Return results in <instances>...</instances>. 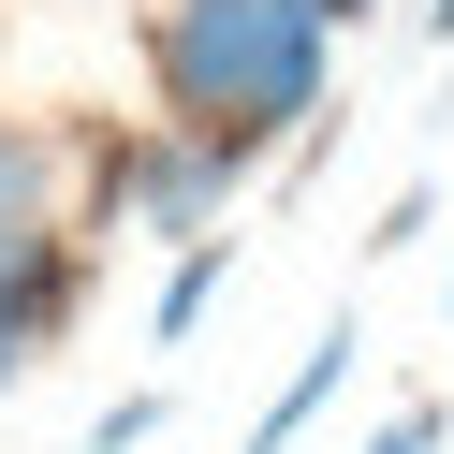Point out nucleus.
<instances>
[{"mask_svg": "<svg viewBox=\"0 0 454 454\" xmlns=\"http://www.w3.org/2000/svg\"><path fill=\"white\" fill-rule=\"evenodd\" d=\"M323 15L308 0H161L147 15V74H161V118L220 132V147L264 161V132L323 118Z\"/></svg>", "mask_w": 454, "mask_h": 454, "instance_id": "f257e3e1", "label": "nucleus"}, {"mask_svg": "<svg viewBox=\"0 0 454 454\" xmlns=\"http://www.w3.org/2000/svg\"><path fill=\"white\" fill-rule=\"evenodd\" d=\"M440 294H454V278H440Z\"/></svg>", "mask_w": 454, "mask_h": 454, "instance_id": "9b49d317", "label": "nucleus"}, {"mask_svg": "<svg viewBox=\"0 0 454 454\" xmlns=\"http://www.w3.org/2000/svg\"><path fill=\"white\" fill-rule=\"evenodd\" d=\"M161 411H176V395H118V411L89 425V454H147V440H161Z\"/></svg>", "mask_w": 454, "mask_h": 454, "instance_id": "423d86ee", "label": "nucleus"}, {"mask_svg": "<svg viewBox=\"0 0 454 454\" xmlns=\"http://www.w3.org/2000/svg\"><path fill=\"white\" fill-rule=\"evenodd\" d=\"M15 366H30V337H15V323H0V395H15Z\"/></svg>", "mask_w": 454, "mask_h": 454, "instance_id": "6e6552de", "label": "nucleus"}, {"mask_svg": "<svg viewBox=\"0 0 454 454\" xmlns=\"http://www.w3.org/2000/svg\"><path fill=\"white\" fill-rule=\"evenodd\" d=\"M425 44H454V0H425Z\"/></svg>", "mask_w": 454, "mask_h": 454, "instance_id": "9d476101", "label": "nucleus"}, {"mask_svg": "<svg viewBox=\"0 0 454 454\" xmlns=\"http://www.w3.org/2000/svg\"><path fill=\"white\" fill-rule=\"evenodd\" d=\"M15 220H59V132H30V118H0V235Z\"/></svg>", "mask_w": 454, "mask_h": 454, "instance_id": "20e7f679", "label": "nucleus"}, {"mask_svg": "<svg viewBox=\"0 0 454 454\" xmlns=\"http://www.w3.org/2000/svg\"><path fill=\"white\" fill-rule=\"evenodd\" d=\"M366 454H440V395H411V411H381V440Z\"/></svg>", "mask_w": 454, "mask_h": 454, "instance_id": "0eeeda50", "label": "nucleus"}, {"mask_svg": "<svg viewBox=\"0 0 454 454\" xmlns=\"http://www.w3.org/2000/svg\"><path fill=\"white\" fill-rule=\"evenodd\" d=\"M74 278H89V235L15 220V235H0V323H15V337H59L74 323Z\"/></svg>", "mask_w": 454, "mask_h": 454, "instance_id": "7ed1b4c3", "label": "nucleus"}, {"mask_svg": "<svg viewBox=\"0 0 454 454\" xmlns=\"http://www.w3.org/2000/svg\"><path fill=\"white\" fill-rule=\"evenodd\" d=\"M308 15H323V30H352V15H366V0H308Z\"/></svg>", "mask_w": 454, "mask_h": 454, "instance_id": "1a4fd4ad", "label": "nucleus"}, {"mask_svg": "<svg viewBox=\"0 0 454 454\" xmlns=\"http://www.w3.org/2000/svg\"><path fill=\"white\" fill-rule=\"evenodd\" d=\"M235 176H249V147H220V132L161 118L147 147L118 161V206H147V235H206V220L235 206Z\"/></svg>", "mask_w": 454, "mask_h": 454, "instance_id": "f03ea898", "label": "nucleus"}, {"mask_svg": "<svg viewBox=\"0 0 454 454\" xmlns=\"http://www.w3.org/2000/svg\"><path fill=\"white\" fill-rule=\"evenodd\" d=\"M220 278H235V235H191V249H176V278H161V308H147V337H161V352H176V337L220 308Z\"/></svg>", "mask_w": 454, "mask_h": 454, "instance_id": "39448f33", "label": "nucleus"}]
</instances>
